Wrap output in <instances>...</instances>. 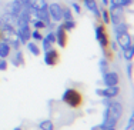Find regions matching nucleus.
Wrapping results in <instances>:
<instances>
[{
	"label": "nucleus",
	"instance_id": "f257e3e1",
	"mask_svg": "<svg viewBox=\"0 0 134 130\" xmlns=\"http://www.w3.org/2000/svg\"><path fill=\"white\" fill-rule=\"evenodd\" d=\"M123 116V104L117 100H111L110 106L104 107L103 122L100 123L101 127H116Z\"/></svg>",
	"mask_w": 134,
	"mask_h": 130
},
{
	"label": "nucleus",
	"instance_id": "f03ea898",
	"mask_svg": "<svg viewBox=\"0 0 134 130\" xmlns=\"http://www.w3.org/2000/svg\"><path fill=\"white\" fill-rule=\"evenodd\" d=\"M62 101L70 109H80L83 104V94L76 87H67L62 94Z\"/></svg>",
	"mask_w": 134,
	"mask_h": 130
},
{
	"label": "nucleus",
	"instance_id": "7ed1b4c3",
	"mask_svg": "<svg viewBox=\"0 0 134 130\" xmlns=\"http://www.w3.org/2000/svg\"><path fill=\"white\" fill-rule=\"evenodd\" d=\"M94 34L96 40L98 42V46L101 49H107L108 44H110V34L106 29V24H103L100 20H97L94 24Z\"/></svg>",
	"mask_w": 134,
	"mask_h": 130
},
{
	"label": "nucleus",
	"instance_id": "20e7f679",
	"mask_svg": "<svg viewBox=\"0 0 134 130\" xmlns=\"http://www.w3.org/2000/svg\"><path fill=\"white\" fill-rule=\"evenodd\" d=\"M114 42H116L117 47L120 50H124L127 47L133 46V36L130 34V31H124V33H116L114 34Z\"/></svg>",
	"mask_w": 134,
	"mask_h": 130
},
{
	"label": "nucleus",
	"instance_id": "39448f33",
	"mask_svg": "<svg viewBox=\"0 0 134 130\" xmlns=\"http://www.w3.org/2000/svg\"><path fill=\"white\" fill-rule=\"evenodd\" d=\"M43 62L46 66H50V67H54V66L59 64L60 62V53L57 49L52 47L50 50H46L43 55Z\"/></svg>",
	"mask_w": 134,
	"mask_h": 130
},
{
	"label": "nucleus",
	"instance_id": "423d86ee",
	"mask_svg": "<svg viewBox=\"0 0 134 130\" xmlns=\"http://www.w3.org/2000/svg\"><path fill=\"white\" fill-rule=\"evenodd\" d=\"M47 12L50 14V20L54 21V23H60L63 20L62 19V4L57 2L49 3L47 4Z\"/></svg>",
	"mask_w": 134,
	"mask_h": 130
},
{
	"label": "nucleus",
	"instance_id": "0eeeda50",
	"mask_svg": "<svg viewBox=\"0 0 134 130\" xmlns=\"http://www.w3.org/2000/svg\"><path fill=\"white\" fill-rule=\"evenodd\" d=\"M54 36H56V44L60 47V49H64V47L67 46L69 36H67V31L64 30L62 21H60V24L56 26V29H54Z\"/></svg>",
	"mask_w": 134,
	"mask_h": 130
},
{
	"label": "nucleus",
	"instance_id": "6e6552de",
	"mask_svg": "<svg viewBox=\"0 0 134 130\" xmlns=\"http://www.w3.org/2000/svg\"><path fill=\"white\" fill-rule=\"evenodd\" d=\"M96 94L100 97H106V99H114L120 94V87L119 86H106L104 89H96Z\"/></svg>",
	"mask_w": 134,
	"mask_h": 130
},
{
	"label": "nucleus",
	"instance_id": "1a4fd4ad",
	"mask_svg": "<svg viewBox=\"0 0 134 130\" xmlns=\"http://www.w3.org/2000/svg\"><path fill=\"white\" fill-rule=\"evenodd\" d=\"M101 82H103L104 86H119L120 76H119V73H117V72L108 70L107 73L101 74Z\"/></svg>",
	"mask_w": 134,
	"mask_h": 130
},
{
	"label": "nucleus",
	"instance_id": "9d476101",
	"mask_svg": "<svg viewBox=\"0 0 134 130\" xmlns=\"http://www.w3.org/2000/svg\"><path fill=\"white\" fill-rule=\"evenodd\" d=\"M80 2L83 3V7L94 16L96 20H100V7L97 4V0H80Z\"/></svg>",
	"mask_w": 134,
	"mask_h": 130
},
{
	"label": "nucleus",
	"instance_id": "9b49d317",
	"mask_svg": "<svg viewBox=\"0 0 134 130\" xmlns=\"http://www.w3.org/2000/svg\"><path fill=\"white\" fill-rule=\"evenodd\" d=\"M108 12H110V23H111V26L120 23V21H123L124 17H126V16H124V9L123 7H110Z\"/></svg>",
	"mask_w": 134,
	"mask_h": 130
},
{
	"label": "nucleus",
	"instance_id": "f8f14e48",
	"mask_svg": "<svg viewBox=\"0 0 134 130\" xmlns=\"http://www.w3.org/2000/svg\"><path fill=\"white\" fill-rule=\"evenodd\" d=\"M7 59H9V63L13 64V66H16V67H19V66H24V63H26V60H24V55H23L21 50H13Z\"/></svg>",
	"mask_w": 134,
	"mask_h": 130
},
{
	"label": "nucleus",
	"instance_id": "ddd939ff",
	"mask_svg": "<svg viewBox=\"0 0 134 130\" xmlns=\"http://www.w3.org/2000/svg\"><path fill=\"white\" fill-rule=\"evenodd\" d=\"M54 44H56V36H54V30H53L43 36V39H41V50L43 52L50 50L52 47H54Z\"/></svg>",
	"mask_w": 134,
	"mask_h": 130
},
{
	"label": "nucleus",
	"instance_id": "4468645a",
	"mask_svg": "<svg viewBox=\"0 0 134 130\" xmlns=\"http://www.w3.org/2000/svg\"><path fill=\"white\" fill-rule=\"evenodd\" d=\"M21 10H23V3H21L20 0H12L10 3L6 4V12L13 14L14 17H17V16L21 13Z\"/></svg>",
	"mask_w": 134,
	"mask_h": 130
},
{
	"label": "nucleus",
	"instance_id": "2eb2a0df",
	"mask_svg": "<svg viewBox=\"0 0 134 130\" xmlns=\"http://www.w3.org/2000/svg\"><path fill=\"white\" fill-rule=\"evenodd\" d=\"M13 52L10 47V44L9 42H6V40H0V57L2 59H7L9 56H10V53Z\"/></svg>",
	"mask_w": 134,
	"mask_h": 130
},
{
	"label": "nucleus",
	"instance_id": "dca6fc26",
	"mask_svg": "<svg viewBox=\"0 0 134 130\" xmlns=\"http://www.w3.org/2000/svg\"><path fill=\"white\" fill-rule=\"evenodd\" d=\"M27 4L34 10H41V9H46L49 3L47 0H27Z\"/></svg>",
	"mask_w": 134,
	"mask_h": 130
},
{
	"label": "nucleus",
	"instance_id": "f3484780",
	"mask_svg": "<svg viewBox=\"0 0 134 130\" xmlns=\"http://www.w3.org/2000/svg\"><path fill=\"white\" fill-rule=\"evenodd\" d=\"M62 21H66V20H74V13L73 10L70 9V6H66V4H62Z\"/></svg>",
	"mask_w": 134,
	"mask_h": 130
},
{
	"label": "nucleus",
	"instance_id": "a211bd4d",
	"mask_svg": "<svg viewBox=\"0 0 134 130\" xmlns=\"http://www.w3.org/2000/svg\"><path fill=\"white\" fill-rule=\"evenodd\" d=\"M133 4V2L130 0H108V7H130Z\"/></svg>",
	"mask_w": 134,
	"mask_h": 130
},
{
	"label": "nucleus",
	"instance_id": "6ab92c4d",
	"mask_svg": "<svg viewBox=\"0 0 134 130\" xmlns=\"http://www.w3.org/2000/svg\"><path fill=\"white\" fill-rule=\"evenodd\" d=\"M130 30V24L127 23L126 20L120 21V23L117 24H113V33H124V31H129Z\"/></svg>",
	"mask_w": 134,
	"mask_h": 130
},
{
	"label": "nucleus",
	"instance_id": "aec40b11",
	"mask_svg": "<svg viewBox=\"0 0 134 130\" xmlns=\"http://www.w3.org/2000/svg\"><path fill=\"white\" fill-rule=\"evenodd\" d=\"M26 46H27V50L33 56H40L41 55V49H40V46L36 42H31V40H30V42L26 43Z\"/></svg>",
	"mask_w": 134,
	"mask_h": 130
},
{
	"label": "nucleus",
	"instance_id": "412c9836",
	"mask_svg": "<svg viewBox=\"0 0 134 130\" xmlns=\"http://www.w3.org/2000/svg\"><path fill=\"white\" fill-rule=\"evenodd\" d=\"M37 12V19L41 21H44V23H50V14H49V12H47V7L46 9H41V10H36Z\"/></svg>",
	"mask_w": 134,
	"mask_h": 130
},
{
	"label": "nucleus",
	"instance_id": "4be33fe9",
	"mask_svg": "<svg viewBox=\"0 0 134 130\" xmlns=\"http://www.w3.org/2000/svg\"><path fill=\"white\" fill-rule=\"evenodd\" d=\"M100 21L103 24H110V12H108L107 7H103L100 9Z\"/></svg>",
	"mask_w": 134,
	"mask_h": 130
},
{
	"label": "nucleus",
	"instance_id": "5701e85b",
	"mask_svg": "<svg viewBox=\"0 0 134 130\" xmlns=\"http://www.w3.org/2000/svg\"><path fill=\"white\" fill-rule=\"evenodd\" d=\"M98 70H100L101 74H104V73H107L108 70H110V62H108L107 59L101 57L100 60H98Z\"/></svg>",
	"mask_w": 134,
	"mask_h": 130
},
{
	"label": "nucleus",
	"instance_id": "b1692460",
	"mask_svg": "<svg viewBox=\"0 0 134 130\" xmlns=\"http://www.w3.org/2000/svg\"><path fill=\"white\" fill-rule=\"evenodd\" d=\"M123 52V59L126 60V62H131L133 57H134V44L133 46H130V47H127V49H124V50H121Z\"/></svg>",
	"mask_w": 134,
	"mask_h": 130
},
{
	"label": "nucleus",
	"instance_id": "393cba45",
	"mask_svg": "<svg viewBox=\"0 0 134 130\" xmlns=\"http://www.w3.org/2000/svg\"><path fill=\"white\" fill-rule=\"evenodd\" d=\"M16 19H17V17H14L13 14L7 13V12L2 16V21H3V23H4V24H10V26H14V27H16Z\"/></svg>",
	"mask_w": 134,
	"mask_h": 130
},
{
	"label": "nucleus",
	"instance_id": "a878e982",
	"mask_svg": "<svg viewBox=\"0 0 134 130\" xmlns=\"http://www.w3.org/2000/svg\"><path fill=\"white\" fill-rule=\"evenodd\" d=\"M39 129L40 130H54V123L53 120L46 119V120H41L39 123Z\"/></svg>",
	"mask_w": 134,
	"mask_h": 130
},
{
	"label": "nucleus",
	"instance_id": "bb28decb",
	"mask_svg": "<svg viewBox=\"0 0 134 130\" xmlns=\"http://www.w3.org/2000/svg\"><path fill=\"white\" fill-rule=\"evenodd\" d=\"M30 27L34 30H46V23L44 21L39 20V19H36V20H31L30 21Z\"/></svg>",
	"mask_w": 134,
	"mask_h": 130
},
{
	"label": "nucleus",
	"instance_id": "cd10ccee",
	"mask_svg": "<svg viewBox=\"0 0 134 130\" xmlns=\"http://www.w3.org/2000/svg\"><path fill=\"white\" fill-rule=\"evenodd\" d=\"M63 27H64V30L69 33V31H73L76 29V26H77V23H76V20H66V21H62Z\"/></svg>",
	"mask_w": 134,
	"mask_h": 130
},
{
	"label": "nucleus",
	"instance_id": "c85d7f7f",
	"mask_svg": "<svg viewBox=\"0 0 134 130\" xmlns=\"http://www.w3.org/2000/svg\"><path fill=\"white\" fill-rule=\"evenodd\" d=\"M43 39V34H41V30H31V34H30V40L33 42H41Z\"/></svg>",
	"mask_w": 134,
	"mask_h": 130
},
{
	"label": "nucleus",
	"instance_id": "c756f323",
	"mask_svg": "<svg viewBox=\"0 0 134 130\" xmlns=\"http://www.w3.org/2000/svg\"><path fill=\"white\" fill-rule=\"evenodd\" d=\"M101 53H103V57L107 59L108 62H111V60L114 59V52H111L110 47H107V49H101Z\"/></svg>",
	"mask_w": 134,
	"mask_h": 130
},
{
	"label": "nucleus",
	"instance_id": "7c9ffc66",
	"mask_svg": "<svg viewBox=\"0 0 134 130\" xmlns=\"http://www.w3.org/2000/svg\"><path fill=\"white\" fill-rule=\"evenodd\" d=\"M70 9L73 10V13L81 14V4L79 2H71V3H70Z\"/></svg>",
	"mask_w": 134,
	"mask_h": 130
},
{
	"label": "nucleus",
	"instance_id": "2f4dec72",
	"mask_svg": "<svg viewBox=\"0 0 134 130\" xmlns=\"http://www.w3.org/2000/svg\"><path fill=\"white\" fill-rule=\"evenodd\" d=\"M9 67V62L7 59H2L0 57V72H6Z\"/></svg>",
	"mask_w": 134,
	"mask_h": 130
},
{
	"label": "nucleus",
	"instance_id": "473e14b6",
	"mask_svg": "<svg viewBox=\"0 0 134 130\" xmlns=\"http://www.w3.org/2000/svg\"><path fill=\"white\" fill-rule=\"evenodd\" d=\"M126 72H127V77L131 79V77H133V63H131V62H127Z\"/></svg>",
	"mask_w": 134,
	"mask_h": 130
},
{
	"label": "nucleus",
	"instance_id": "72a5a7b5",
	"mask_svg": "<svg viewBox=\"0 0 134 130\" xmlns=\"http://www.w3.org/2000/svg\"><path fill=\"white\" fill-rule=\"evenodd\" d=\"M134 126V113L131 116L129 117V120H127V124H126V130H131Z\"/></svg>",
	"mask_w": 134,
	"mask_h": 130
},
{
	"label": "nucleus",
	"instance_id": "f704fd0d",
	"mask_svg": "<svg viewBox=\"0 0 134 130\" xmlns=\"http://www.w3.org/2000/svg\"><path fill=\"white\" fill-rule=\"evenodd\" d=\"M108 47H110V50H111V52H114V53L119 50V47H117V44H116V42H114V40H110V44H108Z\"/></svg>",
	"mask_w": 134,
	"mask_h": 130
},
{
	"label": "nucleus",
	"instance_id": "c9c22d12",
	"mask_svg": "<svg viewBox=\"0 0 134 130\" xmlns=\"http://www.w3.org/2000/svg\"><path fill=\"white\" fill-rule=\"evenodd\" d=\"M103 127H101V124H96V126H93L91 127V130H101Z\"/></svg>",
	"mask_w": 134,
	"mask_h": 130
},
{
	"label": "nucleus",
	"instance_id": "e433bc0d",
	"mask_svg": "<svg viewBox=\"0 0 134 130\" xmlns=\"http://www.w3.org/2000/svg\"><path fill=\"white\" fill-rule=\"evenodd\" d=\"M101 4L103 7H108V0H101Z\"/></svg>",
	"mask_w": 134,
	"mask_h": 130
},
{
	"label": "nucleus",
	"instance_id": "4c0bfd02",
	"mask_svg": "<svg viewBox=\"0 0 134 130\" xmlns=\"http://www.w3.org/2000/svg\"><path fill=\"white\" fill-rule=\"evenodd\" d=\"M101 130H116V127H104V129H101Z\"/></svg>",
	"mask_w": 134,
	"mask_h": 130
},
{
	"label": "nucleus",
	"instance_id": "58836bf2",
	"mask_svg": "<svg viewBox=\"0 0 134 130\" xmlns=\"http://www.w3.org/2000/svg\"><path fill=\"white\" fill-rule=\"evenodd\" d=\"M12 130H23V127H21V126H17V127H14V129H12Z\"/></svg>",
	"mask_w": 134,
	"mask_h": 130
},
{
	"label": "nucleus",
	"instance_id": "ea45409f",
	"mask_svg": "<svg viewBox=\"0 0 134 130\" xmlns=\"http://www.w3.org/2000/svg\"><path fill=\"white\" fill-rule=\"evenodd\" d=\"M2 23H3V21H2V16H0V26H2Z\"/></svg>",
	"mask_w": 134,
	"mask_h": 130
}]
</instances>
